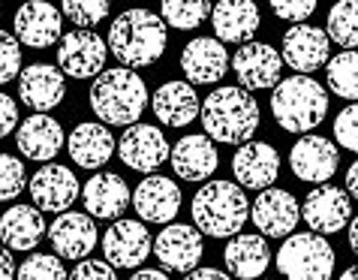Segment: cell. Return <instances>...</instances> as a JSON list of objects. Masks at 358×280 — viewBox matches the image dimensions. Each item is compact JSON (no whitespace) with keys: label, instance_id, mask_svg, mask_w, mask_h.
<instances>
[{"label":"cell","instance_id":"cell-1","mask_svg":"<svg viewBox=\"0 0 358 280\" xmlns=\"http://www.w3.org/2000/svg\"><path fill=\"white\" fill-rule=\"evenodd\" d=\"M166 22L151 9H127L108 27V52L121 66L142 69L151 66L166 52Z\"/></svg>","mask_w":358,"mask_h":280},{"label":"cell","instance_id":"cell-2","mask_svg":"<svg viewBox=\"0 0 358 280\" xmlns=\"http://www.w3.org/2000/svg\"><path fill=\"white\" fill-rule=\"evenodd\" d=\"M199 115H202L205 136L223 145L250 142L253 133L259 130V103L241 85L217 88L214 94H208Z\"/></svg>","mask_w":358,"mask_h":280},{"label":"cell","instance_id":"cell-3","mask_svg":"<svg viewBox=\"0 0 358 280\" xmlns=\"http://www.w3.org/2000/svg\"><path fill=\"white\" fill-rule=\"evenodd\" d=\"M148 97L151 94L145 88V78L130 66L103 69L91 85V108L103 124H136L148 106Z\"/></svg>","mask_w":358,"mask_h":280},{"label":"cell","instance_id":"cell-4","mask_svg":"<svg viewBox=\"0 0 358 280\" xmlns=\"http://www.w3.org/2000/svg\"><path fill=\"white\" fill-rule=\"evenodd\" d=\"M193 226L202 235L211 238H232L244 229V223L250 220V202L241 184L232 181H208L202 190L193 196Z\"/></svg>","mask_w":358,"mask_h":280},{"label":"cell","instance_id":"cell-5","mask_svg":"<svg viewBox=\"0 0 358 280\" xmlns=\"http://www.w3.org/2000/svg\"><path fill=\"white\" fill-rule=\"evenodd\" d=\"M271 115L286 133H310L325 121L328 94L310 76H289L274 85Z\"/></svg>","mask_w":358,"mask_h":280},{"label":"cell","instance_id":"cell-6","mask_svg":"<svg viewBox=\"0 0 358 280\" xmlns=\"http://www.w3.org/2000/svg\"><path fill=\"white\" fill-rule=\"evenodd\" d=\"M277 272L286 280H331L334 250L320 232L286 235L277 250Z\"/></svg>","mask_w":358,"mask_h":280},{"label":"cell","instance_id":"cell-7","mask_svg":"<svg viewBox=\"0 0 358 280\" xmlns=\"http://www.w3.org/2000/svg\"><path fill=\"white\" fill-rule=\"evenodd\" d=\"M106 57L108 46L87 27L64 34L61 46H57V69L69 78H96L106 66Z\"/></svg>","mask_w":358,"mask_h":280},{"label":"cell","instance_id":"cell-8","mask_svg":"<svg viewBox=\"0 0 358 280\" xmlns=\"http://www.w3.org/2000/svg\"><path fill=\"white\" fill-rule=\"evenodd\" d=\"M232 69L244 91H265V88H274L280 82L283 57L274 46L250 39V43H241V48L235 52Z\"/></svg>","mask_w":358,"mask_h":280},{"label":"cell","instance_id":"cell-9","mask_svg":"<svg viewBox=\"0 0 358 280\" xmlns=\"http://www.w3.org/2000/svg\"><path fill=\"white\" fill-rule=\"evenodd\" d=\"M301 217L307 220L310 232H320V235H334L350 223L352 217V202H350V193L341 187H331V184H322V187H313L310 193L304 196L301 202Z\"/></svg>","mask_w":358,"mask_h":280},{"label":"cell","instance_id":"cell-10","mask_svg":"<svg viewBox=\"0 0 358 280\" xmlns=\"http://www.w3.org/2000/svg\"><path fill=\"white\" fill-rule=\"evenodd\" d=\"M154 253L166 272H193L205 253L202 232L190 223H169L160 235L154 238Z\"/></svg>","mask_w":358,"mask_h":280},{"label":"cell","instance_id":"cell-11","mask_svg":"<svg viewBox=\"0 0 358 280\" xmlns=\"http://www.w3.org/2000/svg\"><path fill=\"white\" fill-rule=\"evenodd\" d=\"M154 250V238L145 223L138 220H117L103 235V253L106 262L115 268H136L142 265L148 253Z\"/></svg>","mask_w":358,"mask_h":280},{"label":"cell","instance_id":"cell-12","mask_svg":"<svg viewBox=\"0 0 358 280\" xmlns=\"http://www.w3.org/2000/svg\"><path fill=\"white\" fill-rule=\"evenodd\" d=\"M250 220L256 223L262 235L268 238H286L292 235V229L301 220V205L295 202V196L289 190H277V187H265L256 202L250 205Z\"/></svg>","mask_w":358,"mask_h":280},{"label":"cell","instance_id":"cell-13","mask_svg":"<svg viewBox=\"0 0 358 280\" xmlns=\"http://www.w3.org/2000/svg\"><path fill=\"white\" fill-rule=\"evenodd\" d=\"M13 24H15V39L24 43L27 48H48L61 43L64 36L61 9L52 6L48 0H27L15 13Z\"/></svg>","mask_w":358,"mask_h":280},{"label":"cell","instance_id":"cell-14","mask_svg":"<svg viewBox=\"0 0 358 280\" xmlns=\"http://www.w3.org/2000/svg\"><path fill=\"white\" fill-rule=\"evenodd\" d=\"M78 196H82V184H78V178L73 175V169H66V166L45 163L31 178V199L39 211L61 214Z\"/></svg>","mask_w":358,"mask_h":280},{"label":"cell","instance_id":"cell-15","mask_svg":"<svg viewBox=\"0 0 358 280\" xmlns=\"http://www.w3.org/2000/svg\"><path fill=\"white\" fill-rule=\"evenodd\" d=\"M328 46H331V39H328L325 31L301 22V24H292L283 34L280 57H283V64H289V69L307 76L328 64Z\"/></svg>","mask_w":358,"mask_h":280},{"label":"cell","instance_id":"cell-16","mask_svg":"<svg viewBox=\"0 0 358 280\" xmlns=\"http://www.w3.org/2000/svg\"><path fill=\"white\" fill-rule=\"evenodd\" d=\"M133 208L145 223H172L181 211V187L172 178L148 175L133 190Z\"/></svg>","mask_w":358,"mask_h":280},{"label":"cell","instance_id":"cell-17","mask_svg":"<svg viewBox=\"0 0 358 280\" xmlns=\"http://www.w3.org/2000/svg\"><path fill=\"white\" fill-rule=\"evenodd\" d=\"M289 166L301 181L325 184L341 166V154L325 136H301L289 151Z\"/></svg>","mask_w":358,"mask_h":280},{"label":"cell","instance_id":"cell-18","mask_svg":"<svg viewBox=\"0 0 358 280\" xmlns=\"http://www.w3.org/2000/svg\"><path fill=\"white\" fill-rule=\"evenodd\" d=\"M121 160L136 172H154L169 160V142L166 136L151 124H130L121 136Z\"/></svg>","mask_w":358,"mask_h":280},{"label":"cell","instance_id":"cell-19","mask_svg":"<svg viewBox=\"0 0 358 280\" xmlns=\"http://www.w3.org/2000/svg\"><path fill=\"white\" fill-rule=\"evenodd\" d=\"M235 181L247 190H265L280 175V154L265 142H241L232 157Z\"/></svg>","mask_w":358,"mask_h":280},{"label":"cell","instance_id":"cell-20","mask_svg":"<svg viewBox=\"0 0 358 280\" xmlns=\"http://www.w3.org/2000/svg\"><path fill=\"white\" fill-rule=\"evenodd\" d=\"M18 97L34 112H48L66 97V76L52 64H31L18 73Z\"/></svg>","mask_w":358,"mask_h":280},{"label":"cell","instance_id":"cell-21","mask_svg":"<svg viewBox=\"0 0 358 280\" xmlns=\"http://www.w3.org/2000/svg\"><path fill=\"white\" fill-rule=\"evenodd\" d=\"M181 69L190 85H217L229 69V55L217 36H196L184 46Z\"/></svg>","mask_w":358,"mask_h":280},{"label":"cell","instance_id":"cell-22","mask_svg":"<svg viewBox=\"0 0 358 280\" xmlns=\"http://www.w3.org/2000/svg\"><path fill=\"white\" fill-rule=\"evenodd\" d=\"M48 241L61 259H85L96 247L94 217L78 211H61V217L48 226Z\"/></svg>","mask_w":358,"mask_h":280},{"label":"cell","instance_id":"cell-23","mask_svg":"<svg viewBox=\"0 0 358 280\" xmlns=\"http://www.w3.org/2000/svg\"><path fill=\"white\" fill-rule=\"evenodd\" d=\"M169 160H172L175 175L184 178V181H208L220 166L214 139H208L205 133L184 136L181 142H175V148L169 151Z\"/></svg>","mask_w":358,"mask_h":280},{"label":"cell","instance_id":"cell-24","mask_svg":"<svg viewBox=\"0 0 358 280\" xmlns=\"http://www.w3.org/2000/svg\"><path fill=\"white\" fill-rule=\"evenodd\" d=\"M15 148L22 151L27 160L36 163H48L61 154L64 148V130L55 121L52 115L36 112L31 118H24L22 127L15 130Z\"/></svg>","mask_w":358,"mask_h":280},{"label":"cell","instance_id":"cell-25","mask_svg":"<svg viewBox=\"0 0 358 280\" xmlns=\"http://www.w3.org/2000/svg\"><path fill=\"white\" fill-rule=\"evenodd\" d=\"M211 27L220 43H250L259 31V6L253 0H217L211 6Z\"/></svg>","mask_w":358,"mask_h":280},{"label":"cell","instance_id":"cell-26","mask_svg":"<svg viewBox=\"0 0 358 280\" xmlns=\"http://www.w3.org/2000/svg\"><path fill=\"white\" fill-rule=\"evenodd\" d=\"M82 199H85V208H87L91 217L115 220V217H124L127 205L133 202V193H130V187H127V181L121 175L99 172L82 187Z\"/></svg>","mask_w":358,"mask_h":280},{"label":"cell","instance_id":"cell-27","mask_svg":"<svg viewBox=\"0 0 358 280\" xmlns=\"http://www.w3.org/2000/svg\"><path fill=\"white\" fill-rule=\"evenodd\" d=\"M115 136L108 133L106 124H96V121H85L78 124L73 133H69V142H66V151L73 157L76 166L82 169H99L106 166L115 154Z\"/></svg>","mask_w":358,"mask_h":280},{"label":"cell","instance_id":"cell-28","mask_svg":"<svg viewBox=\"0 0 358 280\" xmlns=\"http://www.w3.org/2000/svg\"><path fill=\"white\" fill-rule=\"evenodd\" d=\"M157 121H163L166 127H187L199 118V94L190 82H166L157 88V94L151 97Z\"/></svg>","mask_w":358,"mask_h":280},{"label":"cell","instance_id":"cell-29","mask_svg":"<svg viewBox=\"0 0 358 280\" xmlns=\"http://www.w3.org/2000/svg\"><path fill=\"white\" fill-rule=\"evenodd\" d=\"M223 262L232 277L241 280H256L265 274V268L271 265V247L262 235H232V241L223 250Z\"/></svg>","mask_w":358,"mask_h":280},{"label":"cell","instance_id":"cell-30","mask_svg":"<svg viewBox=\"0 0 358 280\" xmlns=\"http://www.w3.org/2000/svg\"><path fill=\"white\" fill-rule=\"evenodd\" d=\"M45 235V220L36 205H13L0 217V241L9 250H34Z\"/></svg>","mask_w":358,"mask_h":280},{"label":"cell","instance_id":"cell-31","mask_svg":"<svg viewBox=\"0 0 358 280\" xmlns=\"http://www.w3.org/2000/svg\"><path fill=\"white\" fill-rule=\"evenodd\" d=\"M325 82L331 88L334 97L343 99H358V52L346 48L337 57H328L325 64Z\"/></svg>","mask_w":358,"mask_h":280},{"label":"cell","instance_id":"cell-32","mask_svg":"<svg viewBox=\"0 0 358 280\" xmlns=\"http://www.w3.org/2000/svg\"><path fill=\"white\" fill-rule=\"evenodd\" d=\"M328 39L341 48H358V0H337L328 9Z\"/></svg>","mask_w":358,"mask_h":280},{"label":"cell","instance_id":"cell-33","mask_svg":"<svg viewBox=\"0 0 358 280\" xmlns=\"http://www.w3.org/2000/svg\"><path fill=\"white\" fill-rule=\"evenodd\" d=\"M163 22L172 24L175 31H196L211 15V0H163Z\"/></svg>","mask_w":358,"mask_h":280},{"label":"cell","instance_id":"cell-34","mask_svg":"<svg viewBox=\"0 0 358 280\" xmlns=\"http://www.w3.org/2000/svg\"><path fill=\"white\" fill-rule=\"evenodd\" d=\"M18 280H66V268L61 256L52 253H31L24 259V265H18L15 272Z\"/></svg>","mask_w":358,"mask_h":280},{"label":"cell","instance_id":"cell-35","mask_svg":"<svg viewBox=\"0 0 358 280\" xmlns=\"http://www.w3.org/2000/svg\"><path fill=\"white\" fill-rule=\"evenodd\" d=\"M112 0H61V13L78 27H94L108 15Z\"/></svg>","mask_w":358,"mask_h":280},{"label":"cell","instance_id":"cell-36","mask_svg":"<svg viewBox=\"0 0 358 280\" xmlns=\"http://www.w3.org/2000/svg\"><path fill=\"white\" fill-rule=\"evenodd\" d=\"M24 193V163L13 154H0V202Z\"/></svg>","mask_w":358,"mask_h":280},{"label":"cell","instance_id":"cell-37","mask_svg":"<svg viewBox=\"0 0 358 280\" xmlns=\"http://www.w3.org/2000/svg\"><path fill=\"white\" fill-rule=\"evenodd\" d=\"M22 73V43L9 34L0 31V88Z\"/></svg>","mask_w":358,"mask_h":280},{"label":"cell","instance_id":"cell-38","mask_svg":"<svg viewBox=\"0 0 358 280\" xmlns=\"http://www.w3.org/2000/svg\"><path fill=\"white\" fill-rule=\"evenodd\" d=\"M334 139H337V145H343V148H346V151L358 154V103L346 106L343 112H337Z\"/></svg>","mask_w":358,"mask_h":280},{"label":"cell","instance_id":"cell-39","mask_svg":"<svg viewBox=\"0 0 358 280\" xmlns=\"http://www.w3.org/2000/svg\"><path fill=\"white\" fill-rule=\"evenodd\" d=\"M268 4H271L277 18L292 22V24H301V22H307V18L316 13L320 0H268Z\"/></svg>","mask_w":358,"mask_h":280},{"label":"cell","instance_id":"cell-40","mask_svg":"<svg viewBox=\"0 0 358 280\" xmlns=\"http://www.w3.org/2000/svg\"><path fill=\"white\" fill-rule=\"evenodd\" d=\"M66 280H117V274H115V265H108V262H99V259H82Z\"/></svg>","mask_w":358,"mask_h":280},{"label":"cell","instance_id":"cell-41","mask_svg":"<svg viewBox=\"0 0 358 280\" xmlns=\"http://www.w3.org/2000/svg\"><path fill=\"white\" fill-rule=\"evenodd\" d=\"M15 127H18V106L13 97H6L0 91V139L9 136Z\"/></svg>","mask_w":358,"mask_h":280},{"label":"cell","instance_id":"cell-42","mask_svg":"<svg viewBox=\"0 0 358 280\" xmlns=\"http://www.w3.org/2000/svg\"><path fill=\"white\" fill-rule=\"evenodd\" d=\"M15 277V259H13V250L6 244H0V280H13Z\"/></svg>","mask_w":358,"mask_h":280},{"label":"cell","instance_id":"cell-43","mask_svg":"<svg viewBox=\"0 0 358 280\" xmlns=\"http://www.w3.org/2000/svg\"><path fill=\"white\" fill-rule=\"evenodd\" d=\"M184 280H232V277L220 272V268H193V272H187Z\"/></svg>","mask_w":358,"mask_h":280},{"label":"cell","instance_id":"cell-44","mask_svg":"<svg viewBox=\"0 0 358 280\" xmlns=\"http://www.w3.org/2000/svg\"><path fill=\"white\" fill-rule=\"evenodd\" d=\"M346 193H350L352 199H358V160L346 169Z\"/></svg>","mask_w":358,"mask_h":280},{"label":"cell","instance_id":"cell-45","mask_svg":"<svg viewBox=\"0 0 358 280\" xmlns=\"http://www.w3.org/2000/svg\"><path fill=\"white\" fill-rule=\"evenodd\" d=\"M130 280H169V274L160 272V268H142V272H136Z\"/></svg>","mask_w":358,"mask_h":280},{"label":"cell","instance_id":"cell-46","mask_svg":"<svg viewBox=\"0 0 358 280\" xmlns=\"http://www.w3.org/2000/svg\"><path fill=\"white\" fill-rule=\"evenodd\" d=\"M350 250L358 256V217H352V223H350Z\"/></svg>","mask_w":358,"mask_h":280},{"label":"cell","instance_id":"cell-47","mask_svg":"<svg viewBox=\"0 0 358 280\" xmlns=\"http://www.w3.org/2000/svg\"><path fill=\"white\" fill-rule=\"evenodd\" d=\"M341 280H358V265H350L346 272L341 274Z\"/></svg>","mask_w":358,"mask_h":280},{"label":"cell","instance_id":"cell-48","mask_svg":"<svg viewBox=\"0 0 358 280\" xmlns=\"http://www.w3.org/2000/svg\"><path fill=\"white\" fill-rule=\"evenodd\" d=\"M0 4H3V0H0Z\"/></svg>","mask_w":358,"mask_h":280}]
</instances>
